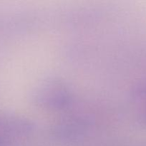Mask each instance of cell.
I'll return each mask as SVG.
<instances>
[{
    "label": "cell",
    "instance_id": "1",
    "mask_svg": "<svg viewBox=\"0 0 146 146\" xmlns=\"http://www.w3.org/2000/svg\"><path fill=\"white\" fill-rule=\"evenodd\" d=\"M133 91L137 98L146 101V80L133 84Z\"/></svg>",
    "mask_w": 146,
    "mask_h": 146
},
{
    "label": "cell",
    "instance_id": "2",
    "mask_svg": "<svg viewBox=\"0 0 146 146\" xmlns=\"http://www.w3.org/2000/svg\"><path fill=\"white\" fill-rule=\"evenodd\" d=\"M1 133L0 134V146H8L9 143V135L3 131H1Z\"/></svg>",
    "mask_w": 146,
    "mask_h": 146
},
{
    "label": "cell",
    "instance_id": "3",
    "mask_svg": "<svg viewBox=\"0 0 146 146\" xmlns=\"http://www.w3.org/2000/svg\"><path fill=\"white\" fill-rule=\"evenodd\" d=\"M140 121L143 123V124L146 126V111H145L142 115H140Z\"/></svg>",
    "mask_w": 146,
    "mask_h": 146
}]
</instances>
